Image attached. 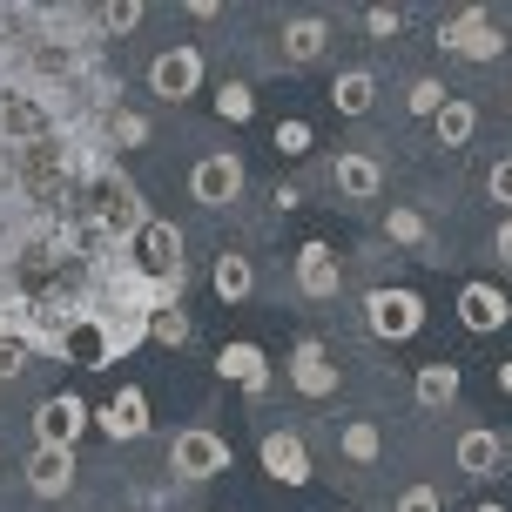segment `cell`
Wrapping results in <instances>:
<instances>
[{
    "label": "cell",
    "mask_w": 512,
    "mask_h": 512,
    "mask_svg": "<svg viewBox=\"0 0 512 512\" xmlns=\"http://www.w3.org/2000/svg\"><path fill=\"white\" fill-rule=\"evenodd\" d=\"M14 21H21V14L0 7V61H14Z\"/></svg>",
    "instance_id": "obj_38"
},
{
    "label": "cell",
    "mask_w": 512,
    "mask_h": 512,
    "mask_svg": "<svg viewBox=\"0 0 512 512\" xmlns=\"http://www.w3.org/2000/svg\"><path fill=\"white\" fill-rule=\"evenodd\" d=\"M27 358H34V351H27L21 337H0V378H21Z\"/></svg>",
    "instance_id": "obj_36"
},
{
    "label": "cell",
    "mask_w": 512,
    "mask_h": 512,
    "mask_svg": "<svg viewBox=\"0 0 512 512\" xmlns=\"http://www.w3.org/2000/svg\"><path fill=\"white\" fill-rule=\"evenodd\" d=\"M337 452H344L351 465H378V459H384L378 418H351V425H337Z\"/></svg>",
    "instance_id": "obj_26"
},
{
    "label": "cell",
    "mask_w": 512,
    "mask_h": 512,
    "mask_svg": "<svg viewBox=\"0 0 512 512\" xmlns=\"http://www.w3.org/2000/svg\"><path fill=\"white\" fill-rule=\"evenodd\" d=\"M135 263H142L155 283H189V263H182V230L169 223V216H155L149 230H142V243H135Z\"/></svg>",
    "instance_id": "obj_11"
},
{
    "label": "cell",
    "mask_w": 512,
    "mask_h": 512,
    "mask_svg": "<svg viewBox=\"0 0 512 512\" xmlns=\"http://www.w3.org/2000/svg\"><path fill=\"white\" fill-rule=\"evenodd\" d=\"M81 176H88V155L68 142V135H48V142H27V149H7V182L21 189L34 209L75 203Z\"/></svg>",
    "instance_id": "obj_2"
},
{
    "label": "cell",
    "mask_w": 512,
    "mask_h": 512,
    "mask_svg": "<svg viewBox=\"0 0 512 512\" xmlns=\"http://www.w3.org/2000/svg\"><path fill=\"white\" fill-rule=\"evenodd\" d=\"M243 196V155L236 149H209L196 169H189V203L203 209H230Z\"/></svg>",
    "instance_id": "obj_8"
},
{
    "label": "cell",
    "mask_w": 512,
    "mask_h": 512,
    "mask_svg": "<svg viewBox=\"0 0 512 512\" xmlns=\"http://www.w3.org/2000/svg\"><path fill=\"white\" fill-rule=\"evenodd\" d=\"M459 324H465L472 337L506 331V324H512V297H506V290H499L492 277H472V283L459 290Z\"/></svg>",
    "instance_id": "obj_12"
},
{
    "label": "cell",
    "mask_w": 512,
    "mask_h": 512,
    "mask_svg": "<svg viewBox=\"0 0 512 512\" xmlns=\"http://www.w3.org/2000/svg\"><path fill=\"white\" fill-rule=\"evenodd\" d=\"M384 243H398V250L411 256H425V263H438V243H432V223H425V209H411V203H391L384 209Z\"/></svg>",
    "instance_id": "obj_21"
},
{
    "label": "cell",
    "mask_w": 512,
    "mask_h": 512,
    "mask_svg": "<svg viewBox=\"0 0 512 512\" xmlns=\"http://www.w3.org/2000/svg\"><path fill=\"white\" fill-rule=\"evenodd\" d=\"M492 256L512 270V216H499V230H492Z\"/></svg>",
    "instance_id": "obj_37"
},
{
    "label": "cell",
    "mask_w": 512,
    "mask_h": 512,
    "mask_svg": "<svg viewBox=\"0 0 512 512\" xmlns=\"http://www.w3.org/2000/svg\"><path fill=\"white\" fill-rule=\"evenodd\" d=\"M472 512H506V506H472Z\"/></svg>",
    "instance_id": "obj_40"
},
{
    "label": "cell",
    "mask_w": 512,
    "mask_h": 512,
    "mask_svg": "<svg viewBox=\"0 0 512 512\" xmlns=\"http://www.w3.org/2000/svg\"><path fill=\"white\" fill-rule=\"evenodd\" d=\"M486 196H492V203H499V209L512 216V149H506V155H499V162L486 169Z\"/></svg>",
    "instance_id": "obj_31"
},
{
    "label": "cell",
    "mask_w": 512,
    "mask_h": 512,
    "mask_svg": "<svg viewBox=\"0 0 512 512\" xmlns=\"http://www.w3.org/2000/svg\"><path fill=\"white\" fill-rule=\"evenodd\" d=\"M108 142H115V149H142V142H149V122H142L135 108H108Z\"/></svg>",
    "instance_id": "obj_28"
},
{
    "label": "cell",
    "mask_w": 512,
    "mask_h": 512,
    "mask_svg": "<svg viewBox=\"0 0 512 512\" xmlns=\"http://www.w3.org/2000/svg\"><path fill=\"white\" fill-rule=\"evenodd\" d=\"M209 290L223 297V304H250V290H256V263L243 250H223L216 263H209Z\"/></svg>",
    "instance_id": "obj_22"
},
{
    "label": "cell",
    "mask_w": 512,
    "mask_h": 512,
    "mask_svg": "<svg viewBox=\"0 0 512 512\" xmlns=\"http://www.w3.org/2000/svg\"><path fill=\"white\" fill-rule=\"evenodd\" d=\"M95 21H102L108 34H128V27H142V7H135V0H115V7H102V14H95Z\"/></svg>",
    "instance_id": "obj_35"
},
{
    "label": "cell",
    "mask_w": 512,
    "mask_h": 512,
    "mask_svg": "<svg viewBox=\"0 0 512 512\" xmlns=\"http://www.w3.org/2000/svg\"><path fill=\"white\" fill-rule=\"evenodd\" d=\"M203 88V54L189 48V41H176V48H162L149 61V95L155 102H189Z\"/></svg>",
    "instance_id": "obj_9"
},
{
    "label": "cell",
    "mask_w": 512,
    "mask_h": 512,
    "mask_svg": "<svg viewBox=\"0 0 512 512\" xmlns=\"http://www.w3.org/2000/svg\"><path fill=\"white\" fill-rule=\"evenodd\" d=\"M88 425H95V411H88L81 391H54V398L34 405V445H48V452H75Z\"/></svg>",
    "instance_id": "obj_7"
},
{
    "label": "cell",
    "mask_w": 512,
    "mask_h": 512,
    "mask_svg": "<svg viewBox=\"0 0 512 512\" xmlns=\"http://www.w3.org/2000/svg\"><path fill=\"white\" fill-rule=\"evenodd\" d=\"M364 331L378 337V344H411V337L425 331V297L405 290V283L364 290Z\"/></svg>",
    "instance_id": "obj_3"
},
{
    "label": "cell",
    "mask_w": 512,
    "mask_h": 512,
    "mask_svg": "<svg viewBox=\"0 0 512 512\" xmlns=\"http://www.w3.org/2000/svg\"><path fill=\"white\" fill-rule=\"evenodd\" d=\"M391 512H445V492H438V486H405Z\"/></svg>",
    "instance_id": "obj_32"
},
{
    "label": "cell",
    "mask_w": 512,
    "mask_h": 512,
    "mask_svg": "<svg viewBox=\"0 0 512 512\" xmlns=\"http://www.w3.org/2000/svg\"><path fill=\"white\" fill-rule=\"evenodd\" d=\"M216 378H223V384H243L250 398H263V391H270V358L256 351L250 337H236V344H223V351H216Z\"/></svg>",
    "instance_id": "obj_16"
},
{
    "label": "cell",
    "mask_w": 512,
    "mask_h": 512,
    "mask_svg": "<svg viewBox=\"0 0 512 512\" xmlns=\"http://www.w3.org/2000/svg\"><path fill=\"white\" fill-rule=\"evenodd\" d=\"M445 102H452V95H445V81H432V75H418V81L405 88V108H411V115H425V122H432Z\"/></svg>",
    "instance_id": "obj_29"
},
{
    "label": "cell",
    "mask_w": 512,
    "mask_h": 512,
    "mask_svg": "<svg viewBox=\"0 0 512 512\" xmlns=\"http://www.w3.org/2000/svg\"><path fill=\"white\" fill-rule=\"evenodd\" d=\"M337 290H344V263H337L331 243H317V236H310L304 250H297V297H310V304H331Z\"/></svg>",
    "instance_id": "obj_14"
},
{
    "label": "cell",
    "mask_w": 512,
    "mask_h": 512,
    "mask_svg": "<svg viewBox=\"0 0 512 512\" xmlns=\"http://www.w3.org/2000/svg\"><path fill=\"white\" fill-rule=\"evenodd\" d=\"M459 364H418V378H411V398H418V411H445L459 405Z\"/></svg>",
    "instance_id": "obj_23"
},
{
    "label": "cell",
    "mask_w": 512,
    "mask_h": 512,
    "mask_svg": "<svg viewBox=\"0 0 512 512\" xmlns=\"http://www.w3.org/2000/svg\"><path fill=\"white\" fill-rule=\"evenodd\" d=\"M75 452H48V445H34V459H27V492L34 499H68L75 492Z\"/></svg>",
    "instance_id": "obj_18"
},
{
    "label": "cell",
    "mask_w": 512,
    "mask_h": 512,
    "mask_svg": "<svg viewBox=\"0 0 512 512\" xmlns=\"http://www.w3.org/2000/svg\"><path fill=\"white\" fill-rule=\"evenodd\" d=\"M95 425H102L115 445H122V438H149V398H142L135 384H122V391H115V398L95 411Z\"/></svg>",
    "instance_id": "obj_19"
},
{
    "label": "cell",
    "mask_w": 512,
    "mask_h": 512,
    "mask_svg": "<svg viewBox=\"0 0 512 512\" xmlns=\"http://www.w3.org/2000/svg\"><path fill=\"white\" fill-rule=\"evenodd\" d=\"M432 135H438V149H465V142L479 135V108L465 102V95H452V102L432 115Z\"/></svg>",
    "instance_id": "obj_25"
},
{
    "label": "cell",
    "mask_w": 512,
    "mask_h": 512,
    "mask_svg": "<svg viewBox=\"0 0 512 512\" xmlns=\"http://www.w3.org/2000/svg\"><path fill=\"white\" fill-rule=\"evenodd\" d=\"M0 135H7V149H27V142L61 135V122H54V108H48V88L14 81V88L0 95Z\"/></svg>",
    "instance_id": "obj_5"
},
{
    "label": "cell",
    "mask_w": 512,
    "mask_h": 512,
    "mask_svg": "<svg viewBox=\"0 0 512 512\" xmlns=\"http://www.w3.org/2000/svg\"><path fill=\"white\" fill-rule=\"evenodd\" d=\"M216 115H223L230 128H243L256 115V95L243 88V81H223V88H216Z\"/></svg>",
    "instance_id": "obj_27"
},
{
    "label": "cell",
    "mask_w": 512,
    "mask_h": 512,
    "mask_svg": "<svg viewBox=\"0 0 512 512\" xmlns=\"http://www.w3.org/2000/svg\"><path fill=\"white\" fill-rule=\"evenodd\" d=\"M438 48L459 61H499L506 54V27L492 21V7H459L452 21H438Z\"/></svg>",
    "instance_id": "obj_6"
},
{
    "label": "cell",
    "mask_w": 512,
    "mask_h": 512,
    "mask_svg": "<svg viewBox=\"0 0 512 512\" xmlns=\"http://www.w3.org/2000/svg\"><path fill=\"white\" fill-rule=\"evenodd\" d=\"M452 459H459L465 479H492V472H499V459H506V438L492 432V425H472V432H459Z\"/></svg>",
    "instance_id": "obj_20"
},
{
    "label": "cell",
    "mask_w": 512,
    "mask_h": 512,
    "mask_svg": "<svg viewBox=\"0 0 512 512\" xmlns=\"http://www.w3.org/2000/svg\"><path fill=\"white\" fill-rule=\"evenodd\" d=\"M310 142H317V135H310V122H297V115H283V122H277V149L283 155H304Z\"/></svg>",
    "instance_id": "obj_33"
},
{
    "label": "cell",
    "mask_w": 512,
    "mask_h": 512,
    "mask_svg": "<svg viewBox=\"0 0 512 512\" xmlns=\"http://www.w3.org/2000/svg\"><path fill=\"white\" fill-rule=\"evenodd\" d=\"M149 337L162 351H182V344H189V317H182V310H162V317H149Z\"/></svg>",
    "instance_id": "obj_30"
},
{
    "label": "cell",
    "mask_w": 512,
    "mask_h": 512,
    "mask_svg": "<svg viewBox=\"0 0 512 512\" xmlns=\"http://www.w3.org/2000/svg\"><path fill=\"white\" fill-rule=\"evenodd\" d=\"M230 465H236L230 438L209 432V425H182V432L169 438V472H176V479H189V486H209V479H223Z\"/></svg>",
    "instance_id": "obj_4"
},
{
    "label": "cell",
    "mask_w": 512,
    "mask_h": 512,
    "mask_svg": "<svg viewBox=\"0 0 512 512\" xmlns=\"http://www.w3.org/2000/svg\"><path fill=\"white\" fill-rule=\"evenodd\" d=\"M324 48H331V14H290V21H283V61H290V68L324 61Z\"/></svg>",
    "instance_id": "obj_17"
},
{
    "label": "cell",
    "mask_w": 512,
    "mask_h": 512,
    "mask_svg": "<svg viewBox=\"0 0 512 512\" xmlns=\"http://www.w3.org/2000/svg\"><path fill=\"white\" fill-rule=\"evenodd\" d=\"M283 378H290L297 398H337L344 371L331 364V351H324L317 337H297V344H290V364H283Z\"/></svg>",
    "instance_id": "obj_10"
},
{
    "label": "cell",
    "mask_w": 512,
    "mask_h": 512,
    "mask_svg": "<svg viewBox=\"0 0 512 512\" xmlns=\"http://www.w3.org/2000/svg\"><path fill=\"white\" fill-rule=\"evenodd\" d=\"M68 216L75 223H95V230L115 243V250H128V243H142V230L155 223V209L142 203V189L108 162V155H88V176H81L75 203H68Z\"/></svg>",
    "instance_id": "obj_1"
},
{
    "label": "cell",
    "mask_w": 512,
    "mask_h": 512,
    "mask_svg": "<svg viewBox=\"0 0 512 512\" xmlns=\"http://www.w3.org/2000/svg\"><path fill=\"white\" fill-rule=\"evenodd\" d=\"M371 102H378V81H371V68H344V75L331 81V108L337 115H371Z\"/></svg>",
    "instance_id": "obj_24"
},
{
    "label": "cell",
    "mask_w": 512,
    "mask_h": 512,
    "mask_svg": "<svg viewBox=\"0 0 512 512\" xmlns=\"http://www.w3.org/2000/svg\"><path fill=\"white\" fill-rule=\"evenodd\" d=\"M256 459H263V472L277 479V486H310L317 472H310V452L297 432H263V445H256Z\"/></svg>",
    "instance_id": "obj_15"
},
{
    "label": "cell",
    "mask_w": 512,
    "mask_h": 512,
    "mask_svg": "<svg viewBox=\"0 0 512 512\" xmlns=\"http://www.w3.org/2000/svg\"><path fill=\"white\" fill-rule=\"evenodd\" d=\"M398 27H405V14H398V7H364V34H371V41H391Z\"/></svg>",
    "instance_id": "obj_34"
},
{
    "label": "cell",
    "mask_w": 512,
    "mask_h": 512,
    "mask_svg": "<svg viewBox=\"0 0 512 512\" xmlns=\"http://www.w3.org/2000/svg\"><path fill=\"white\" fill-rule=\"evenodd\" d=\"M331 189L344 196V203H378L384 196V162L378 155H364V149H344V155H331Z\"/></svg>",
    "instance_id": "obj_13"
},
{
    "label": "cell",
    "mask_w": 512,
    "mask_h": 512,
    "mask_svg": "<svg viewBox=\"0 0 512 512\" xmlns=\"http://www.w3.org/2000/svg\"><path fill=\"white\" fill-rule=\"evenodd\" d=\"M499 391H512V364H499Z\"/></svg>",
    "instance_id": "obj_39"
}]
</instances>
